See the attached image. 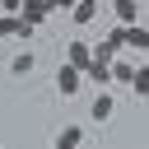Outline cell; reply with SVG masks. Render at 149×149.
Returning <instances> with one entry per match:
<instances>
[{"instance_id":"1","label":"cell","mask_w":149,"mask_h":149,"mask_svg":"<svg viewBox=\"0 0 149 149\" xmlns=\"http://www.w3.org/2000/svg\"><path fill=\"white\" fill-rule=\"evenodd\" d=\"M79 84H84V70L65 61V65L56 70V93H61V98H74V93H79Z\"/></svg>"},{"instance_id":"2","label":"cell","mask_w":149,"mask_h":149,"mask_svg":"<svg viewBox=\"0 0 149 149\" xmlns=\"http://www.w3.org/2000/svg\"><path fill=\"white\" fill-rule=\"evenodd\" d=\"M79 144H84V126H79V121H70V126H61V130H56V144H51V149H79Z\"/></svg>"},{"instance_id":"3","label":"cell","mask_w":149,"mask_h":149,"mask_svg":"<svg viewBox=\"0 0 149 149\" xmlns=\"http://www.w3.org/2000/svg\"><path fill=\"white\" fill-rule=\"evenodd\" d=\"M0 37H33V23H23V14H0Z\"/></svg>"},{"instance_id":"4","label":"cell","mask_w":149,"mask_h":149,"mask_svg":"<svg viewBox=\"0 0 149 149\" xmlns=\"http://www.w3.org/2000/svg\"><path fill=\"white\" fill-rule=\"evenodd\" d=\"M70 65H79V70H88L93 65V47L88 42H79V37H70V56H65Z\"/></svg>"},{"instance_id":"5","label":"cell","mask_w":149,"mask_h":149,"mask_svg":"<svg viewBox=\"0 0 149 149\" xmlns=\"http://www.w3.org/2000/svg\"><path fill=\"white\" fill-rule=\"evenodd\" d=\"M126 47L149 56V28H144V23H126Z\"/></svg>"},{"instance_id":"6","label":"cell","mask_w":149,"mask_h":149,"mask_svg":"<svg viewBox=\"0 0 149 149\" xmlns=\"http://www.w3.org/2000/svg\"><path fill=\"white\" fill-rule=\"evenodd\" d=\"M19 14H23V23H33V28H42V23H47V14H51V9H47V5H42V0H23V9H19Z\"/></svg>"},{"instance_id":"7","label":"cell","mask_w":149,"mask_h":149,"mask_svg":"<svg viewBox=\"0 0 149 149\" xmlns=\"http://www.w3.org/2000/svg\"><path fill=\"white\" fill-rule=\"evenodd\" d=\"M70 19H74V28H88V23H93V19H98V0H79V5H74V14H70Z\"/></svg>"},{"instance_id":"8","label":"cell","mask_w":149,"mask_h":149,"mask_svg":"<svg viewBox=\"0 0 149 149\" xmlns=\"http://www.w3.org/2000/svg\"><path fill=\"white\" fill-rule=\"evenodd\" d=\"M84 79H93V84L107 88V84H112V61H98V56H93V65L84 70Z\"/></svg>"},{"instance_id":"9","label":"cell","mask_w":149,"mask_h":149,"mask_svg":"<svg viewBox=\"0 0 149 149\" xmlns=\"http://www.w3.org/2000/svg\"><path fill=\"white\" fill-rule=\"evenodd\" d=\"M116 23H140V0H112Z\"/></svg>"},{"instance_id":"10","label":"cell","mask_w":149,"mask_h":149,"mask_svg":"<svg viewBox=\"0 0 149 149\" xmlns=\"http://www.w3.org/2000/svg\"><path fill=\"white\" fill-rule=\"evenodd\" d=\"M130 79H135V61L116 56V61H112V84H130Z\"/></svg>"},{"instance_id":"11","label":"cell","mask_w":149,"mask_h":149,"mask_svg":"<svg viewBox=\"0 0 149 149\" xmlns=\"http://www.w3.org/2000/svg\"><path fill=\"white\" fill-rule=\"evenodd\" d=\"M112 112H116V102H112V93H98V98H93V107H88V116H93V121H107Z\"/></svg>"},{"instance_id":"12","label":"cell","mask_w":149,"mask_h":149,"mask_svg":"<svg viewBox=\"0 0 149 149\" xmlns=\"http://www.w3.org/2000/svg\"><path fill=\"white\" fill-rule=\"evenodd\" d=\"M33 70H37V56H33V51H19V56L9 61V74H33Z\"/></svg>"},{"instance_id":"13","label":"cell","mask_w":149,"mask_h":149,"mask_svg":"<svg viewBox=\"0 0 149 149\" xmlns=\"http://www.w3.org/2000/svg\"><path fill=\"white\" fill-rule=\"evenodd\" d=\"M130 88H135L140 98H149V65H135V79H130Z\"/></svg>"},{"instance_id":"14","label":"cell","mask_w":149,"mask_h":149,"mask_svg":"<svg viewBox=\"0 0 149 149\" xmlns=\"http://www.w3.org/2000/svg\"><path fill=\"white\" fill-rule=\"evenodd\" d=\"M42 5H47V9H65V14H74L79 0H42Z\"/></svg>"},{"instance_id":"15","label":"cell","mask_w":149,"mask_h":149,"mask_svg":"<svg viewBox=\"0 0 149 149\" xmlns=\"http://www.w3.org/2000/svg\"><path fill=\"white\" fill-rule=\"evenodd\" d=\"M144 9H149V0H144Z\"/></svg>"}]
</instances>
